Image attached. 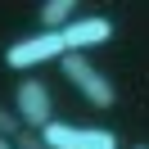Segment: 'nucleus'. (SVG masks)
<instances>
[{"label": "nucleus", "instance_id": "obj_6", "mask_svg": "<svg viewBox=\"0 0 149 149\" xmlns=\"http://www.w3.org/2000/svg\"><path fill=\"white\" fill-rule=\"evenodd\" d=\"M72 18H77V5H72V0H45V5H41V27H45V32H63Z\"/></svg>", "mask_w": 149, "mask_h": 149}, {"label": "nucleus", "instance_id": "obj_3", "mask_svg": "<svg viewBox=\"0 0 149 149\" xmlns=\"http://www.w3.org/2000/svg\"><path fill=\"white\" fill-rule=\"evenodd\" d=\"M41 136H45L50 149H122L118 131H109V127H86V122H63V118H54Z\"/></svg>", "mask_w": 149, "mask_h": 149}, {"label": "nucleus", "instance_id": "obj_7", "mask_svg": "<svg viewBox=\"0 0 149 149\" xmlns=\"http://www.w3.org/2000/svg\"><path fill=\"white\" fill-rule=\"evenodd\" d=\"M18 131H23V122H18V113H14V109H5V104H0V136H5V140H18Z\"/></svg>", "mask_w": 149, "mask_h": 149}, {"label": "nucleus", "instance_id": "obj_4", "mask_svg": "<svg viewBox=\"0 0 149 149\" xmlns=\"http://www.w3.org/2000/svg\"><path fill=\"white\" fill-rule=\"evenodd\" d=\"M14 113L27 131H45L54 122V100H50V86L36 77H23L18 91H14Z\"/></svg>", "mask_w": 149, "mask_h": 149}, {"label": "nucleus", "instance_id": "obj_8", "mask_svg": "<svg viewBox=\"0 0 149 149\" xmlns=\"http://www.w3.org/2000/svg\"><path fill=\"white\" fill-rule=\"evenodd\" d=\"M14 145H18V149H50L45 136H41V131H27V127L18 131V140H14Z\"/></svg>", "mask_w": 149, "mask_h": 149}, {"label": "nucleus", "instance_id": "obj_10", "mask_svg": "<svg viewBox=\"0 0 149 149\" xmlns=\"http://www.w3.org/2000/svg\"><path fill=\"white\" fill-rule=\"evenodd\" d=\"M131 149H149V145H131Z\"/></svg>", "mask_w": 149, "mask_h": 149}, {"label": "nucleus", "instance_id": "obj_1", "mask_svg": "<svg viewBox=\"0 0 149 149\" xmlns=\"http://www.w3.org/2000/svg\"><path fill=\"white\" fill-rule=\"evenodd\" d=\"M59 68H63V77L77 86V95H81L86 104H95V109H113V104H118L113 77L100 72V68H95L86 54H63V59H59Z\"/></svg>", "mask_w": 149, "mask_h": 149}, {"label": "nucleus", "instance_id": "obj_5", "mask_svg": "<svg viewBox=\"0 0 149 149\" xmlns=\"http://www.w3.org/2000/svg\"><path fill=\"white\" fill-rule=\"evenodd\" d=\"M104 41H113V18H104V14H77L72 23L63 27V45L68 54H86V50L104 45Z\"/></svg>", "mask_w": 149, "mask_h": 149}, {"label": "nucleus", "instance_id": "obj_2", "mask_svg": "<svg viewBox=\"0 0 149 149\" xmlns=\"http://www.w3.org/2000/svg\"><path fill=\"white\" fill-rule=\"evenodd\" d=\"M63 54H68L63 32H45V27H41L36 36H23V41H9V45H5V68L27 72V68L54 63V59H63Z\"/></svg>", "mask_w": 149, "mask_h": 149}, {"label": "nucleus", "instance_id": "obj_9", "mask_svg": "<svg viewBox=\"0 0 149 149\" xmlns=\"http://www.w3.org/2000/svg\"><path fill=\"white\" fill-rule=\"evenodd\" d=\"M0 149H18V145H14V140H5V136H0Z\"/></svg>", "mask_w": 149, "mask_h": 149}]
</instances>
